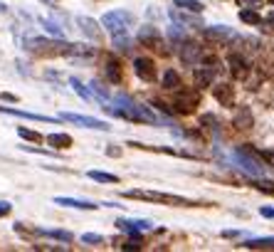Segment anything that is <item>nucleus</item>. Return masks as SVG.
I'll return each instance as SVG.
<instances>
[{"instance_id":"c9c22d12","label":"nucleus","mask_w":274,"mask_h":252,"mask_svg":"<svg viewBox=\"0 0 274 252\" xmlns=\"http://www.w3.org/2000/svg\"><path fill=\"white\" fill-rule=\"evenodd\" d=\"M259 30H264L267 35H274V22L272 20H267V22L262 20V22H259Z\"/></svg>"},{"instance_id":"cd10ccee","label":"nucleus","mask_w":274,"mask_h":252,"mask_svg":"<svg viewBox=\"0 0 274 252\" xmlns=\"http://www.w3.org/2000/svg\"><path fill=\"white\" fill-rule=\"evenodd\" d=\"M70 84H72V87H74V92H77V94H79L82 99H91V92H89V89H87V87H84V84H82V82H79L77 77L70 79Z\"/></svg>"},{"instance_id":"37998d69","label":"nucleus","mask_w":274,"mask_h":252,"mask_svg":"<svg viewBox=\"0 0 274 252\" xmlns=\"http://www.w3.org/2000/svg\"><path fill=\"white\" fill-rule=\"evenodd\" d=\"M0 13H8V5H5L3 0H0Z\"/></svg>"},{"instance_id":"393cba45","label":"nucleus","mask_w":274,"mask_h":252,"mask_svg":"<svg viewBox=\"0 0 274 252\" xmlns=\"http://www.w3.org/2000/svg\"><path fill=\"white\" fill-rule=\"evenodd\" d=\"M87 175H89L91 181H96V183H119V175L104 173V171H89Z\"/></svg>"},{"instance_id":"bb28decb","label":"nucleus","mask_w":274,"mask_h":252,"mask_svg":"<svg viewBox=\"0 0 274 252\" xmlns=\"http://www.w3.org/2000/svg\"><path fill=\"white\" fill-rule=\"evenodd\" d=\"M255 188L257 191H262V193H267V195H274V181L259 178V181H255Z\"/></svg>"},{"instance_id":"e433bc0d","label":"nucleus","mask_w":274,"mask_h":252,"mask_svg":"<svg viewBox=\"0 0 274 252\" xmlns=\"http://www.w3.org/2000/svg\"><path fill=\"white\" fill-rule=\"evenodd\" d=\"M13 210V205L8 203V200H0V218H5V215H10Z\"/></svg>"},{"instance_id":"4be33fe9","label":"nucleus","mask_w":274,"mask_h":252,"mask_svg":"<svg viewBox=\"0 0 274 252\" xmlns=\"http://www.w3.org/2000/svg\"><path fill=\"white\" fill-rule=\"evenodd\" d=\"M239 20H242L245 25H259V22H262V15L257 13L255 8H242V10H239Z\"/></svg>"},{"instance_id":"f03ea898","label":"nucleus","mask_w":274,"mask_h":252,"mask_svg":"<svg viewBox=\"0 0 274 252\" xmlns=\"http://www.w3.org/2000/svg\"><path fill=\"white\" fill-rule=\"evenodd\" d=\"M136 22V18H133V13H128V10H111V13H107L104 18H101V25L109 30L111 35L116 38V35H126L128 27Z\"/></svg>"},{"instance_id":"6ab92c4d","label":"nucleus","mask_w":274,"mask_h":252,"mask_svg":"<svg viewBox=\"0 0 274 252\" xmlns=\"http://www.w3.org/2000/svg\"><path fill=\"white\" fill-rule=\"evenodd\" d=\"M242 247H247V250H274V237H255V240L242 242Z\"/></svg>"},{"instance_id":"473e14b6","label":"nucleus","mask_w":274,"mask_h":252,"mask_svg":"<svg viewBox=\"0 0 274 252\" xmlns=\"http://www.w3.org/2000/svg\"><path fill=\"white\" fill-rule=\"evenodd\" d=\"M22 151H30V154H42V156H55V151H45V149H37V146H20Z\"/></svg>"},{"instance_id":"72a5a7b5","label":"nucleus","mask_w":274,"mask_h":252,"mask_svg":"<svg viewBox=\"0 0 274 252\" xmlns=\"http://www.w3.org/2000/svg\"><path fill=\"white\" fill-rule=\"evenodd\" d=\"M202 124H208L213 131H218V119L213 117V114H202Z\"/></svg>"},{"instance_id":"20e7f679","label":"nucleus","mask_w":274,"mask_h":252,"mask_svg":"<svg viewBox=\"0 0 274 252\" xmlns=\"http://www.w3.org/2000/svg\"><path fill=\"white\" fill-rule=\"evenodd\" d=\"M200 104V89H183L176 94V112L178 114H193L195 106Z\"/></svg>"},{"instance_id":"f3484780","label":"nucleus","mask_w":274,"mask_h":252,"mask_svg":"<svg viewBox=\"0 0 274 252\" xmlns=\"http://www.w3.org/2000/svg\"><path fill=\"white\" fill-rule=\"evenodd\" d=\"M232 124H235V129H252L255 126V117H252V112L247 106H242L237 114H235Z\"/></svg>"},{"instance_id":"4c0bfd02","label":"nucleus","mask_w":274,"mask_h":252,"mask_svg":"<svg viewBox=\"0 0 274 252\" xmlns=\"http://www.w3.org/2000/svg\"><path fill=\"white\" fill-rule=\"evenodd\" d=\"M259 215H262V218H272L274 220V208H267V205H264V208H259Z\"/></svg>"},{"instance_id":"c756f323","label":"nucleus","mask_w":274,"mask_h":252,"mask_svg":"<svg viewBox=\"0 0 274 252\" xmlns=\"http://www.w3.org/2000/svg\"><path fill=\"white\" fill-rule=\"evenodd\" d=\"M82 242H87V245H101L104 242V237L96 233H84L82 235Z\"/></svg>"},{"instance_id":"5701e85b","label":"nucleus","mask_w":274,"mask_h":252,"mask_svg":"<svg viewBox=\"0 0 274 252\" xmlns=\"http://www.w3.org/2000/svg\"><path fill=\"white\" fill-rule=\"evenodd\" d=\"M173 5H176V8H183V10H188V13H198V15H200L202 8H205L200 0H173Z\"/></svg>"},{"instance_id":"7ed1b4c3","label":"nucleus","mask_w":274,"mask_h":252,"mask_svg":"<svg viewBox=\"0 0 274 252\" xmlns=\"http://www.w3.org/2000/svg\"><path fill=\"white\" fill-rule=\"evenodd\" d=\"M139 40L144 42V47H151L153 52H158V55H168L165 42H163V35H161L153 25H144V27L139 30Z\"/></svg>"},{"instance_id":"4468645a","label":"nucleus","mask_w":274,"mask_h":252,"mask_svg":"<svg viewBox=\"0 0 274 252\" xmlns=\"http://www.w3.org/2000/svg\"><path fill=\"white\" fill-rule=\"evenodd\" d=\"M213 94H215V99H218L222 106H232V104H235V87H232V84H227V82L215 84Z\"/></svg>"},{"instance_id":"ea45409f","label":"nucleus","mask_w":274,"mask_h":252,"mask_svg":"<svg viewBox=\"0 0 274 252\" xmlns=\"http://www.w3.org/2000/svg\"><path fill=\"white\" fill-rule=\"evenodd\" d=\"M222 237H239L237 230H222Z\"/></svg>"},{"instance_id":"b1692460","label":"nucleus","mask_w":274,"mask_h":252,"mask_svg":"<svg viewBox=\"0 0 274 252\" xmlns=\"http://www.w3.org/2000/svg\"><path fill=\"white\" fill-rule=\"evenodd\" d=\"M37 235H45V237H55V240H62V242H72L74 235L67 233V230H37Z\"/></svg>"},{"instance_id":"1a4fd4ad","label":"nucleus","mask_w":274,"mask_h":252,"mask_svg":"<svg viewBox=\"0 0 274 252\" xmlns=\"http://www.w3.org/2000/svg\"><path fill=\"white\" fill-rule=\"evenodd\" d=\"M227 67H230L232 79H237V82L247 79V75H250V64H247V59L242 57V55H230L227 57Z\"/></svg>"},{"instance_id":"39448f33","label":"nucleus","mask_w":274,"mask_h":252,"mask_svg":"<svg viewBox=\"0 0 274 252\" xmlns=\"http://www.w3.org/2000/svg\"><path fill=\"white\" fill-rule=\"evenodd\" d=\"M59 121H72V124H79L84 129H96V131H109L111 126L101 119H94V117H82V114H72V112H62L59 114Z\"/></svg>"},{"instance_id":"9d476101","label":"nucleus","mask_w":274,"mask_h":252,"mask_svg":"<svg viewBox=\"0 0 274 252\" xmlns=\"http://www.w3.org/2000/svg\"><path fill=\"white\" fill-rule=\"evenodd\" d=\"M202 38L208 42H222V40H235V32L227 25H213V27H202Z\"/></svg>"},{"instance_id":"412c9836","label":"nucleus","mask_w":274,"mask_h":252,"mask_svg":"<svg viewBox=\"0 0 274 252\" xmlns=\"http://www.w3.org/2000/svg\"><path fill=\"white\" fill-rule=\"evenodd\" d=\"M52 149H70L72 146V136L70 134H50L45 138Z\"/></svg>"},{"instance_id":"c85d7f7f","label":"nucleus","mask_w":274,"mask_h":252,"mask_svg":"<svg viewBox=\"0 0 274 252\" xmlns=\"http://www.w3.org/2000/svg\"><path fill=\"white\" fill-rule=\"evenodd\" d=\"M42 27H45L50 35H55V38H62V35H64V32L59 30V25H57V22H52V20H42Z\"/></svg>"},{"instance_id":"f257e3e1","label":"nucleus","mask_w":274,"mask_h":252,"mask_svg":"<svg viewBox=\"0 0 274 252\" xmlns=\"http://www.w3.org/2000/svg\"><path fill=\"white\" fill-rule=\"evenodd\" d=\"M70 45L62 38L47 40V38H27L25 40V50L32 52L37 57H59V55H70Z\"/></svg>"},{"instance_id":"2eb2a0df","label":"nucleus","mask_w":274,"mask_h":252,"mask_svg":"<svg viewBox=\"0 0 274 252\" xmlns=\"http://www.w3.org/2000/svg\"><path fill=\"white\" fill-rule=\"evenodd\" d=\"M77 25H79V30L87 35V38H91L94 42H99L101 40V30H99V22L96 20H91V18H77Z\"/></svg>"},{"instance_id":"a18cd8bd","label":"nucleus","mask_w":274,"mask_h":252,"mask_svg":"<svg viewBox=\"0 0 274 252\" xmlns=\"http://www.w3.org/2000/svg\"><path fill=\"white\" fill-rule=\"evenodd\" d=\"M269 20H272V22H274V15H272V18H269Z\"/></svg>"},{"instance_id":"2f4dec72","label":"nucleus","mask_w":274,"mask_h":252,"mask_svg":"<svg viewBox=\"0 0 274 252\" xmlns=\"http://www.w3.org/2000/svg\"><path fill=\"white\" fill-rule=\"evenodd\" d=\"M121 247H124V250H141L144 245H141V240H139V237H131V240H128V242H124Z\"/></svg>"},{"instance_id":"0eeeda50","label":"nucleus","mask_w":274,"mask_h":252,"mask_svg":"<svg viewBox=\"0 0 274 252\" xmlns=\"http://www.w3.org/2000/svg\"><path fill=\"white\" fill-rule=\"evenodd\" d=\"M133 72H136V77L144 79V82H156L158 79V69H156V62L151 57H136L133 59Z\"/></svg>"},{"instance_id":"f8f14e48","label":"nucleus","mask_w":274,"mask_h":252,"mask_svg":"<svg viewBox=\"0 0 274 252\" xmlns=\"http://www.w3.org/2000/svg\"><path fill=\"white\" fill-rule=\"evenodd\" d=\"M104 75H107V79H109L111 84H121V82H124L121 62L116 57H107V62H104Z\"/></svg>"},{"instance_id":"a19ab883","label":"nucleus","mask_w":274,"mask_h":252,"mask_svg":"<svg viewBox=\"0 0 274 252\" xmlns=\"http://www.w3.org/2000/svg\"><path fill=\"white\" fill-rule=\"evenodd\" d=\"M40 3H45V5H50V8H57V5H59V0H40Z\"/></svg>"},{"instance_id":"f704fd0d","label":"nucleus","mask_w":274,"mask_h":252,"mask_svg":"<svg viewBox=\"0 0 274 252\" xmlns=\"http://www.w3.org/2000/svg\"><path fill=\"white\" fill-rule=\"evenodd\" d=\"M262 161H264L267 166H272V168H274V149H269V151H262Z\"/></svg>"},{"instance_id":"9b49d317","label":"nucleus","mask_w":274,"mask_h":252,"mask_svg":"<svg viewBox=\"0 0 274 252\" xmlns=\"http://www.w3.org/2000/svg\"><path fill=\"white\" fill-rule=\"evenodd\" d=\"M116 228L131 237H139L144 230H151V220H116Z\"/></svg>"},{"instance_id":"423d86ee","label":"nucleus","mask_w":274,"mask_h":252,"mask_svg":"<svg viewBox=\"0 0 274 252\" xmlns=\"http://www.w3.org/2000/svg\"><path fill=\"white\" fill-rule=\"evenodd\" d=\"M168 15H170V20H173L178 27H181V25H185V27H195V30H202V27H205V25H202V20L198 18V13H188V10L176 8V5L170 8V13H168Z\"/></svg>"},{"instance_id":"c03bdc74","label":"nucleus","mask_w":274,"mask_h":252,"mask_svg":"<svg viewBox=\"0 0 274 252\" xmlns=\"http://www.w3.org/2000/svg\"><path fill=\"white\" fill-rule=\"evenodd\" d=\"M267 3H272V5H274V0H267Z\"/></svg>"},{"instance_id":"dca6fc26","label":"nucleus","mask_w":274,"mask_h":252,"mask_svg":"<svg viewBox=\"0 0 274 252\" xmlns=\"http://www.w3.org/2000/svg\"><path fill=\"white\" fill-rule=\"evenodd\" d=\"M57 205H64V208H77V210H96L99 205L91 203V200H77V198H55Z\"/></svg>"},{"instance_id":"a878e982","label":"nucleus","mask_w":274,"mask_h":252,"mask_svg":"<svg viewBox=\"0 0 274 252\" xmlns=\"http://www.w3.org/2000/svg\"><path fill=\"white\" fill-rule=\"evenodd\" d=\"M18 134L25 138V141H32V143H40V141H45V136L37 134V131H32V129H25V126H20Z\"/></svg>"},{"instance_id":"79ce46f5","label":"nucleus","mask_w":274,"mask_h":252,"mask_svg":"<svg viewBox=\"0 0 274 252\" xmlns=\"http://www.w3.org/2000/svg\"><path fill=\"white\" fill-rule=\"evenodd\" d=\"M3 99H5V101H18V97H15V94H3Z\"/></svg>"},{"instance_id":"a211bd4d","label":"nucleus","mask_w":274,"mask_h":252,"mask_svg":"<svg viewBox=\"0 0 274 252\" xmlns=\"http://www.w3.org/2000/svg\"><path fill=\"white\" fill-rule=\"evenodd\" d=\"M213 79H215V67H198L195 69V87L202 89V87H210L213 84Z\"/></svg>"},{"instance_id":"ddd939ff","label":"nucleus","mask_w":274,"mask_h":252,"mask_svg":"<svg viewBox=\"0 0 274 252\" xmlns=\"http://www.w3.org/2000/svg\"><path fill=\"white\" fill-rule=\"evenodd\" d=\"M0 114H10V117H20V119H30V121H45V124H55L59 121V117H42V114H32V112H22V109H13V106H0Z\"/></svg>"},{"instance_id":"6e6552de","label":"nucleus","mask_w":274,"mask_h":252,"mask_svg":"<svg viewBox=\"0 0 274 252\" xmlns=\"http://www.w3.org/2000/svg\"><path fill=\"white\" fill-rule=\"evenodd\" d=\"M181 59L183 62H188V64H200L202 59H205V52H202V47L198 42H181Z\"/></svg>"},{"instance_id":"aec40b11","label":"nucleus","mask_w":274,"mask_h":252,"mask_svg":"<svg viewBox=\"0 0 274 252\" xmlns=\"http://www.w3.org/2000/svg\"><path fill=\"white\" fill-rule=\"evenodd\" d=\"M183 87V79H181V75L176 72V69H165L163 72V89H181Z\"/></svg>"},{"instance_id":"58836bf2","label":"nucleus","mask_w":274,"mask_h":252,"mask_svg":"<svg viewBox=\"0 0 274 252\" xmlns=\"http://www.w3.org/2000/svg\"><path fill=\"white\" fill-rule=\"evenodd\" d=\"M107 154H109V156H121V149H116V146H109V149H107Z\"/></svg>"},{"instance_id":"7c9ffc66","label":"nucleus","mask_w":274,"mask_h":252,"mask_svg":"<svg viewBox=\"0 0 274 252\" xmlns=\"http://www.w3.org/2000/svg\"><path fill=\"white\" fill-rule=\"evenodd\" d=\"M237 5L239 8H262V5H264V0H237Z\"/></svg>"}]
</instances>
